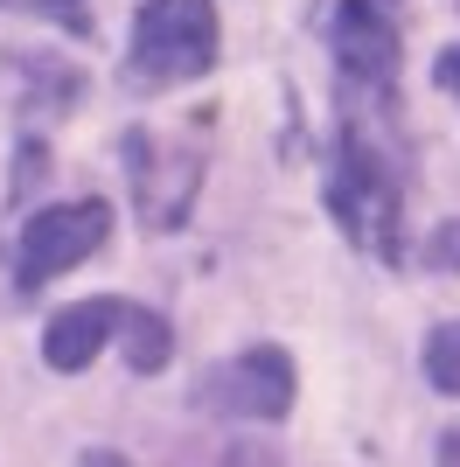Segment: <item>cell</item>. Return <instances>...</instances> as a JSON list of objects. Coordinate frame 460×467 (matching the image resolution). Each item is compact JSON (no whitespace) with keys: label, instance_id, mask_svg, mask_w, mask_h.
I'll return each mask as SVG.
<instances>
[{"label":"cell","instance_id":"cell-1","mask_svg":"<svg viewBox=\"0 0 460 467\" xmlns=\"http://www.w3.org/2000/svg\"><path fill=\"white\" fill-rule=\"evenodd\" d=\"M216 63V7L210 0H147L133 15V84H182Z\"/></svg>","mask_w":460,"mask_h":467},{"label":"cell","instance_id":"cell-2","mask_svg":"<svg viewBox=\"0 0 460 467\" xmlns=\"http://www.w3.org/2000/svg\"><path fill=\"white\" fill-rule=\"evenodd\" d=\"M328 202H335V216H342V231L356 244H370L377 258H398V189H391L383 161L356 133L342 147V175L328 182Z\"/></svg>","mask_w":460,"mask_h":467},{"label":"cell","instance_id":"cell-3","mask_svg":"<svg viewBox=\"0 0 460 467\" xmlns=\"http://www.w3.org/2000/svg\"><path fill=\"white\" fill-rule=\"evenodd\" d=\"M112 231V210L105 202H57V210H36L28 216V231H21V286L36 293L49 286L57 273H70L77 258H91Z\"/></svg>","mask_w":460,"mask_h":467},{"label":"cell","instance_id":"cell-4","mask_svg":"<svg viewBox=\"0 0 460 467\" xmlns=\"http://www.w3.org/2000/svg\"><path fill=\"white\" fill-rule=\"evenodd\" d=\"M203 398H210V411H224V419H287L293 411V363L287 349H245L230 356L224 370L203 384Z\"/></svg>","mask_w":460,"mask_h":467},{"label":"cell","instance_id":"cell-5","mask_svg":"<svg viewBox=\"0 0 460 467\" xmlns=\"http://www.w3.org/2000/svg\"><path fill=\"white\" fill-rule=\"evenodd\" d=\"M126 168H133V202H140V223L153 231H174L189 216V195L203 182V161H189L182 147H161L147 133H126Z\"/></svg>","mask_w":460,"mask_h":467},{"label":"cell","instance_id":"cell-6","mask_svg":"<svg viewBox=\"0 0 460 467\" xmlns=\"http://www.w3.org/2000/svg\"><path fill=\"white\" fill-rule=\"evenodd\" d=\"M335 49H342V70L349 78H370V84H391L398 78V28L377 0H342L335 15Z\"/></svg>","mask_w":460,"mask_h":467},{"label":"cell","instance_id":"cell-7","mask_svg":"<svg viewBox=\"0 0 460 467\" xmlns=\"http://www.w3.org/2000/svg\"><path fill=\"white\" fill-rule=\"evenodd\" d=\"M126 300H77V307H63L49 328H42V356H49V370H84L105 342H112L119 328H126Z\"/></svg>","mask_w":460,"mask_h":467},{"label":"cell","instance_id":"cell-8","mask_svg":"<svg viewBox=\"0 0 460 467\" xmlns=\"http://www.w3.org/2000/svg\"><path fill=\"white\" fill-rule=\"evenodd\" d=\"M168 349H174V335H168L161 314H140V307L126 314V363H133V370H161Z\"/></svg>","mask_w":460,"mask_h":467},{"label":"cell","instance_id":"cell-9","mask_svg":"<svg viewBox=\"0 0 460 467\" xmlns=\"http://www.w3.org/2000/svg\"><path fill=\"white\" fill-rule=\"evenodd\" d=\"M425 370H433V384L454 390L460 398V328H440L433 342H425Z\"/></svg>","mask_w":460,"mask_h":467},{"label":"cell","instance_id":"cell-10","mask_svg":"<svg viewBox=\"0 0 460 467\" xmlns=\"http://www.w3.org/2000/svg\"><path fill=\"white\" fill-rule=\"evenodd\" d=\"M433 78H440L446 91H460V49H446V57H440V70H433Z\"/></svg>","mask_w":460,"mask_h":467},{"label":"cell","instance_id":"cell-11","mask_svg":"<svg viewBox=\"0 0 460 467\" xmlns=\"http://www.w3.org/2000/svg\"><path fill=\"white\" fill-rule=\"evenodd\" d=\"M440 258H446V265H460V231H446V237H440Z\"/></svg>","mask_w":460,"mask_h":467},{"label":"cell","instance_id":"cell-12","mask_svg":"<svg viewBox=\"0 0 460 467\" xmlns=\"http://www.w3.org/2000/svg\"><path fill=\"white\" fill-rule=\"evenodd\" d=\"M440 467H460V432H446V447H440Z\"/></svg>","mask_w":460,"mask_h":467},{"label":"cell","instance_id":"cell-13","mask_svg":"<svg viewBox=\"0 0 460 467\" xmlns=\"http://www.w3.org/2000/svg\"><path fill=\"white\" fill-rule=\"evenodd\" d=\"M84 467H126L119 453H84Z\"/></svg>","mask_w":460,"mask_h":467}]
</instances>
